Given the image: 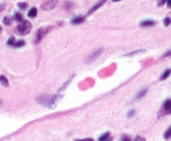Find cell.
<instances>
[{"instance_id": "obj_1", "label": "cell", "mask_w": 171, "mask_h": 141, "mask_svg": "<svg viewBox=\"0 0 171 141\" xmlns=\"http://www.w3.org/2000/svg\"><path fill=\"white\" fill-rule=\"evenodd\" d=\"M57 100H58V96L55 94H44L37 98V101L39 103L50 109H52L56 106Z\"/></svg>"}, {"instance_id": "obj_2", "label": "cell", "mask_w": 171, "mask_h": 141, "mask_svg": "<svg viewBox=\"0 0 171 141\" xmlns=\"http://www.w3.org/2000/svg\"><path fill=\"white\" fill-rule=\"evenodd\" d=\"M32 24L29 21L23 20L20 24L18 25L17 28H16V30H17L18 34H19L20 35H26L30 32Z\"/></svg>"}, {"instance_id": "obj_3", "label": "cell", "mask_w": 171, "mask_h": 141, "mask_svg": "<svg viewBox=\"0 0 171 141\" xmlns=\"http://www.w3.org/2000/svg\"><path fill=\"white\" fill-rule=\"evenodd\" d=\"M50 29V27L40 28L38 31H37V33H36V35H35V44H38V43L41 41L42 39L44 38V37L49 33Z\"/></svg>"}, {"instance_id": "obj_4", "label": "cell", "mask_w": 171, "mask_h": 141, "mask_svg": "<svg viewBox=\"0 0 171 141\" xmlns=\"http://www.w3.org/2000/svg\"><path fill=\"white\" fill-rule=\"evenodd\" d=\"M56 0H50L48 2H46V4H44L41 6L42 9L45 11H50L53 9L54 8L56 7Z\"/></svg>"}, {"instance_id": "obj_5", "label": "cell", "mask_w": 171, "mask_h": 141, "mask_svg": "<svg viewBox=\"0 0 171 141\" xmlns=\"http://www.w3.org/2000/svg\"><path fill=\"white\" fill-rule=\"evenodd\" d=\"M108 0H100V1H98L97 4H95L93 7L91 8V9L89 10V12H88V15H91V14H93V13H95L96 11L99 8H101L103 4L107 2Z\"/></svg>"}, {"instance_id": "obj_6", "label": "cell", "mask_w": 171, "mask_h": 141, "mask_svg": "<svg viewBox=\"0 0 171 141\" xmlns=\"http://www.w3.org/2000/svg\"><path fill=\"white\" fill-rule=\"evenodd\" d=\"M101 51H102V48H99L97 50H96L95 52H93L92 54H91L89 57H88L87 59V62L90 63V62H92V61H94L95 59L97 58L99 55L101 54Z\"/></svg>"}, {"instance_id": "obj_7", "label": "cell", "mask_w": 171, "mask_h": 141, "mask_svg": "<svg viewBox=\"0 0 171 141\" xmlns=\"http://www.w3.org/2000/svg\"><path fill=\"white\" fill-rule=\"evenodd\" d=\"M155 25V21L150 20V19H148V20H143V22H141L140 26L143 28H148V27H152Z\"/></svg>"}, {"instance_id": "obj_8", "label": "cell", "mask_w": 171, "mask_h": 141, "mask_svg": "<svg viewBox=\"0 0 171 141\" xmlns=\"http://www.w3.org/2000/svg\"><path fill=\"white\" fill-rule=\"evenodd\" d=\"M85 21V17L83 16H77L71 19V24H80Z\"/></svg>"}, {"instance_id": "obj_9", "label": "cell", "mask_w": 171, "mask_h": 141, "mask_svg": "<svg viewBox=\"0 0 171 141\" xmlns=\"http://www.w3.org/2000/svg\"><path fill=\"white\" fill-rule=\"evenodd\" d=\"M163 108H164L165 114H166L168 111L171 109V99H168V100L164 101V104H163Z\"/></svg>"}, {"instance_id": "obj_10", "label": "cell", "mask_w": 171, "mask_h": 141, "mask_svg": "<svg viewBox=\"0 0 171 141\" xmlns=\"http://www.w3.org/2000/svg\"><path fill=\"white\" fill-rule=\"evenodd\" d=\"M171 74V69H168L166 70H164V73L162 74V75L160 76V80H165L166 79L169 78V76Z\"/></svg>"}, {"instance_id": "obj_11", "label": "cell", "mask_w": 171, "mask_h": 141, "mask_svg": "<svg viewBox=\"0 0 171 141\" xmlns=\"http://www.w3.org/2000/svg\"><path fill=\"white\" fill-rule=\"evenodd\" d=\"M37 14H38V11H37V8H32L29 11L28 13V16L29 18H35L37 16Z\"/></svg>"}, {"instance_id": "obj_12", "label": "cell", "mask_w": 171, "mask_h": 141, "mask_svg": "<svg viewBox=\"0 0 171 141\" xmlns=\"http://www.w3.org/2000/svg\"><path fill=\"white\" fill-rule=\"evenodd\" d=\"M0 83H1V84L4 87H8L9 86V80L4 75H1L0 76Z\"/></svg>"}, {"instance_id": "obj_13", "label": "cell", "mask_w": 171, "mask_h": 141, "mask_svg": "<svg viewBox=\"0 0 171 141\" xmlns=\"http://www.w3.org/2000/svg\"><path fill=\"white\" fill-rule=\"evenodd\" d=\"M110 133L109 132H107V133H104L103 134H101V136L98 139V141H106L108 140V139H110Z\"/></svg>"}, {"instance_id": "obj_14", "label": "cell", "mask_w": 171, "mask_h": 141, "mask_svg": "<svg viewBox=\"0 0 171 141\" xmlns=\"http://www.w3.org/2000/svg\"><path fill=\"white\" fill-rule=\"evenodd\" d=\"M147 93V89H143V90H140L139 92L138 93V94H137L136 96V99L137 100H140V99H142L145 94H146Z\"/></svg>"}, {"instance_id": "obj_15", "label": "cell", "mask_w": 171, "mask_h": 141, "mask_svg": "<svg viewBox=\"0 0 171 141\" xmlns=\"http://www.w3.org/2000/svg\"><path fill=\"white\" fill-rule=\"evenodd\" d=\"M12 20H13V18H12L9 17V16H6V17L4 18L3 23H4L5 25L9 26V25H10V24H12Z\"/></svg>"}, {"instance_id": "obj_16", "label": "cell", "mask_w": 171, "mask_h": 141, "mask_svg": "<svg viewBox=\"0 0 171 141\" xmlns=\"http://www.w3.org/2000/svg\"><path fill=\"white\" fill-rule=\"evenodd\" d=\"M164 138L165 139H169L171 138V126L168 128V130L165 131V133L164 134Z\"/></svg>"}, {"instance_id": "obj_17", "label": "cell", "mask_w": 171, "mask_h": 141, "mask_svg": "<svg viewBox=\"0 0 171 141\" xmlns=\"http://www.w3.org/2000/svg\"><path fill=\"white\" fill-rule=\"evenodd\" d=\"M29 4H27V3H19L18 4V7H19V8L20 9V10H25L27 8H28Z\"/></svg>"}, {"instance_id": "obj_18", "label": "cell", "mask_w": 171, "mask_h": 141, "mask_svg": "<svg viewBox=\"0 0 171 141\" xmlns=\"http://www.w3.org/2000/svg\"><path fill=\"white\" fill-rule=\"evenodd\" d=\"M25 41H23V40H19V41L15 42L14 47H15V48H21V47H23V46H25Z\"/></svg>"}, {"instance_id": "obj_19", "label": "cell", "mask_w": 171, "mask_h": 141, "mask_svg": "<svg viewBox=\"0 0 171 141\" xmlns=\"http://www.w3.org/2000/svg\"><path fill=\"white\" fill-rule=\"evenodd\" d=\"M14 19L18 22H22L23 21V16L20 13H15L14 14Z\"/></svg>"}, {"instance_id": "obj_20", "label": "cell", "mask_w": 171, "mask_h": 141, "mask_svg": "<svg viewBox=\"0 0 171 141\" xmlns=\"http://www.w3.org/2000/svg\"><path fill=\"white\" fill-rule=\"evenodd\" d=\"M72 6H73V4H72V3L70 2V1H67V2L65 3V4H64V7H65V8H66L67 10L70 9V8H72Z\"/></svg>"}, {"instance_id": "obj_21", "label": "cell", "mask_w": 171, "mask_h": 141, "mask_svg": "<svg viewBox=\"0 0 171 141\" xmlns=\"http://www.w3.org/2000/svg\"><path fill=\"white\" fill-rule=\"evenodd\" d=\"M15 42H16V40H15V38L12 36V37H10V38H9L7 44L9 45V46H14V44H15Z\"/></svg>"}, {"instance_id": "obj_22", "label": "cell", "mask_w": 171, "mask_h": 141, "mask_svg": "<svg viewBox=\"0 0 171 141\" xmlns=\"http://www.w3.org/2000/svg\"><path fill=\"white\" fill-rule=\"evenodd\" d=\"M142 52H144V50H137V51L131 52V53H129V54H126L125 56H133V55L138 54H140V53H142Z\"/></svg>"}, {"instance_id": "obj_23", "label": "cell", "mask_w": 171, "mask_h": 141, "mask_svg": "<svg viewBox=\"0 0 171 141\" xmlns=\"http://www.w3.org/2000/svg\"><path fill=\"white\" fill-rule=\"evenodd\" d=\"M164 24L165 26H169V25L171 24V18H165L164 20Z\"/></svg>"}, {"instance_id": "obj_24", "label": "cell", "mask_w": 171, "mask_h": 141, "mask_svg": "<svg viewBox=\"0 0 171 141\" xmlns=\"http://www.w3.org/2000/svg\"><path fill=\"white\" fill-rule=\"evenodd\" d=\"M135 115V110H131L128 112V118H133Z\"/></svg>"}, {"instance_id": "obj_25", "label": "cell", "mask_w": 171, "mask_h": 141, "mask_svg": "<svg viewBox=\"0 0 171 141\" xmlns=\"http://www.w3.org/2000/svg\"><path fill=\"white\" fill-rule=\"evenodd\" d=\"M120 141H133L128 135H123Z\"/></svg>"}, {"instance_id": "obj_26", "label": "cell", "mask_w": 171, "mask_h": 141, "mask_svg": "<svg viewBox=\"0 0 171 141\" xmlns=\"http://www.w3.org/2000/svg\"><path fill=\"white\" fill-rule=\"evenodd\" d=\"M133 141H146V139L143 137H141V136H137Z\"/></svg>"}, {"instance_id": "obj_27", "label": "cell", "mask_w": 171, "mask_h": 141, "mask_svg": "<svg viewBox=\"0 0 171 141\" xmlns=\"http://www.w3.org/2000/svg\"><path fill=\"white\" fill-rule=\"evenodd\" d=\"M166 3V0H159V3H158V6H159V7H161V6H163L164 4Z\"/></svg>"}, {"instance_id": "obj_28", "label": "cell", "mask_w": 171, "mask_h": 141, "mask_svg": "<svg viewBox=\"0 0 171 141\" xmlns=\"http://www.w3.org/2000/svg\"><path fill=\"white\" fill-rule=\"evenodd\" d=\"M76 141H94L91 138H87V139H76Z\"/></svg>"}, {"instance_id": "obj_29", "label": "cell", "mask_w": 171, "mask_h": 141, "mask_svg": "<svg viewBox=\"0 0 171 141\" xmlns=\"http://www.w3.org/2000/svg\"><path fill=\"white\" fill-rule=\"evenodd\" d=\"M171 56V49L170 50H169V51H167L165 54H164V56L163 57H170Z\"/></svg>"}, {"instance_id": "obj_30", "label": "cell", "mask_w": 171, "mask_h": 141, "mask_svg": "<svg viewBox=\"0 0 171 141\" xmlns=\"http://www.w3.org/2000/svg\"><path fill=\"white\" fill-rule=\"evenodd\" d=\"M166 4L169 8H171V0H166Z\"/></svg>"}, {"instance_id": "obj_31", "label": "cell", "mask_w": 171, "mask_h": 141, "mask_svg": "<svg viewBox=\"0 0 171 141\" xmlns=\"http://www.w3.org/2000/svg\"><path fill=\"white\" fill-rule=\"evenodd\" d=\"M4 8H5V4H2V5L0 6V12L4 10Z\"/></svg>"}, {"instance_id": "obj_32", "label": "cell", "mask_w": 171, "mask_h": 141, "mask_svg": "<svg viewBox=\"0 0 171 141\" xmlns=\"http://www.w3.org/2000/svg\"><path fill=\"white\" fill-rule=\"evenodd\" d=\"M166 114H171V109L169 110V111H168L167 113H166Z\"/></svg>"}, {"instance_id": "obj_33", "label": "cell", "mask_w": 171, "mask_h": 141, "mask_svg": "<svg viewBox=\"0 0 171 141\" xmlns=\"http://www.w3.org/2000/svg\"><path fill=\"white\" fill-rule=\"evenodd\" d=\"M2 31H3V28H2V27L0 26V34L2 33Z\"/></svg>"}, {"instance_id": "obj_34", "label": "cell", "mask_w": 171, "mask_h": 141, "mask_svg": "<svg viewBox=\"0 0 171 141\" xmlns=\"http://www.w3.org/2000/svg\"><path fill=\"white\" fill-rule=\"evenodd\" d=\"M113 2H119V1H121V0H112Z\"/></svg>"}, {"instance_id": "obj_35", "label": "cell", "mask_w": 171, "mask_h": 141, "mask_svg": "<svg viewBox=\"0 0 171 141\" xmlns=\"http://www.w3.org/2000/svg\"><path fill=\"white\" fill-rule=\"evenodd\" d=\"M111 140H112V138H110V139H108V140H106V141H111Z\"/></svg>"}]
</instances>
